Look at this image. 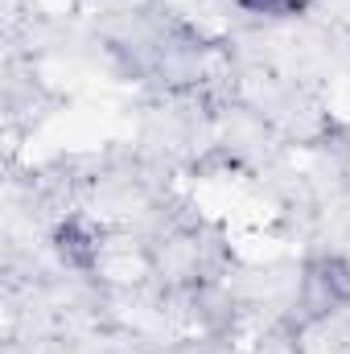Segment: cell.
<instances>
[{
	"mask_svg": "<svg viewBox=\"0 0 350 354\" xmlns=\"http://www.w3.org/2000/svg\"><path fill=\"white\" fill-rule=\"evenodd\" d=\"M239 12L248 17H264V21H288V17H301L313 0H235Z\"/></svg>",
	"mask_w": 350,
	"mask_h": 354,
	"instance_id": "3",
	"label": "cell"
},
{
	"mask_svg": "<svg viewBox=\"0 0 350 354\" xmlns=\"http://www.w3.org/2000/svg\"><path fill=\"white\" fill-rule=\"evenodd\" d=\"M350 305V256L317 252L301 268V309L309 322H322Z\"/></svg>",
	"mask_w": 350,
	"mask_h": 354,
	"instance_id": "1",
	"label": "cell"
},
{
	"mask_svg": "<svg viewBox=\"0 0 350 354\" xmlns=\"http://www.w3.org/2000/svg\"><path fill=\"white\" fill-rule=\"evenodd\" d=\"M50 243H54V256L62 260V264L71 268V272H83L91 276L99 260H103V235L91 227L87 218H62L58 227H54V235H50Z\"/></svg>",
	"mask_w": 350,
	"mask_h": 354,
	"instance_id": "2",
	"label": "cell"
}]
</instances>
